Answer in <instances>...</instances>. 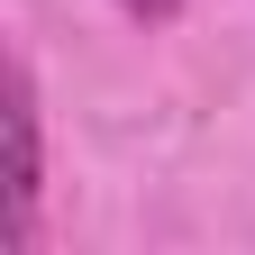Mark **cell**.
<instances>
[{
  "mask_svg": "<svg viewBox=\"0 0 255 255\" xmlns=\"http://www.w3.org/2000/svg\"><path fill=\"white\" fill-rule=\"evenodd\" d=\"M37 201H46V137H37V82L9 55L0 73V255L37 246Z\"/></svg>",
  "mask_w": 255,
  "mask_h": 255,
  "instance_id": "obj_1",
  "label": "cell"
},
{
  "mask_svg": "<svg viewBox=\"0 0 255 255\" xmlns=\"http://www.w3.org/2000/svg\"><path fill=\"white\" fill-rule=\"evenodd\" d=\"M119 9H128V18H146V27H164V18L182 9V0H119Z\"/></svg>",
  "mask_w": 255,
  "mask_h": 255,
  "instance_id": "obj_2",
  "label": "cell"
}]
</instances>
